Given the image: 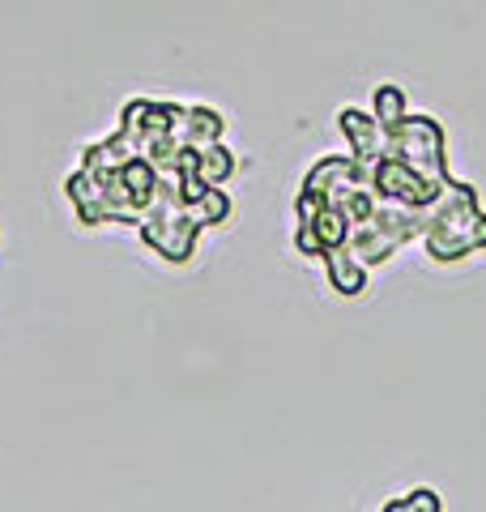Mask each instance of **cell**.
Returning a JSON list of instances; mask_svg holds the SVG:
<instances>
[{"label":"cell","instance_id":"6da1fadb","mask_svg":"<svg viewBox=\"0 0 486 512\" xmlns=\"http://www.w3.org/2000/svg\"><path fill=\"white\" fill-rule=\"evenodd\" d=\"M423 244L435 261H461V256L486 248V214L478 210L474 188L452 180V188L427 210Z\"/></svg>","mask_w":486,"mask_h":512},{"label":"cell","instance_id":"7a4b0ae2","mask_svg":"<svg viewBox=\"0 0 486 512\" xmlns=\"http://www.w3.org/2000/svg\"><path fill=\"white\" fill-rule=\"evenodd\" d=\"M384 158H397L431 184H452L444 167V133L427 116H405L401 124L384 128Z\"/></svg>","mask_w":486,"mask_h":512},{"label":"cell","instance_id":"3957f363","mask_svg":"<svg viewBox=\"0 0 486 512\" xmlns=\"http://www.w3.org/2000/svg\"><path fill=\"white\" fill-rule=\"evenodd\" d=\"M342 133L350 137V158L359 167H371L376 158H384V124L376 116H367L359 107H346L342 111Z\"/></svg>","mask_w":486,"mask_h":512},{"label":"cell","instance_id":"277c9868","mask_svg":"<svg viewBox=\"0 0 486 512\" xmlns=\"http://www.w3.org/2000/svg\"><path fill=\"white\" fill-rule=\"evenodd\" d=\"M324 265H329V282H333V291H342V295H359L363 286H367V269L354 261V256L346 248H337L324 256Z\"/></svg>","mask_w":486,"mask_h":512},{"label":"cell","instance_id":"5b68a950","mask_svg":"<svg viewBox=\"0 0 486 512\" xmlns=\"http://www.w3.org/2000/svg\"><path fill=\"white\" fill-rule=\"evenodd\" d=\"M384 128H393L405 120V99H401V86H380L376 90V111H371Z\"/></svg>","mask_w":486,"mask_h":512},{"label":"cell","instance_id":"8992f818","mask_svg":"<svg viewBox=\"0 0 486 512\" xmlns=\"http://www.w3.org/2000/svg\"><path fill=\"white\" fill-rule=\"evenodd\" d=\"M384 512H440V500H435V491H414V495L393 500Z\"/></svg>","mask_w":486,"mask_h":512}]
</instances>
